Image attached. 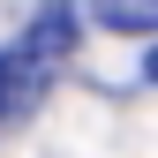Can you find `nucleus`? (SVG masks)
<instances>
[{"instance_id":"nucleus-1","label":"nucleus","mask_w":158,"mask_h":158,"mask_svg":"<svg viewBox=\"0 0 158 158\" xmlns=\"http://www.w3.org/2000/svg\"><path fill=\"white\" fill-rule=\"evenodd\" d=\"M45 83H53V68H38L23 45H15V53H0V128H8V121H23L38 98H45Z\"/></svg>"},{"instance_id":"nucleus-2","label":"nucleus","mask_w":158,"mask_h":158,"mask_svg":"<svg viewBox=\"0 0 158 158\" xmlns=\"http://www.w3.org/2000/svg\"><path fill=\"white\" fill-rule=\"evenodd\" d=\"M90 23L113 38H158V0H90Z\"/></svg>"},{"instance_id":"nucleus-3","label":"nucleus","mask_w":158,"mask_h":158,"mask_svg":"<svg viewBox=\"0 0 158 158\" xmlns=\"http://www.w3.org/2000/svg\"><path fill=\"white\" fill-rule=\"evenodd\" d=\"M151 83H158V53H151Z\"/></svg>"}]
</instances>
